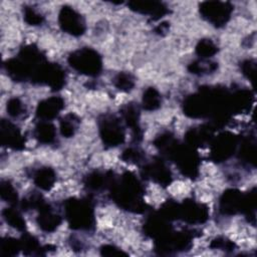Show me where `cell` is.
Masks as SVG:
<instances>
[{
    "label": "cell",
    "mask_w": 257,
    "mask_h": 257,
    "mask_svg": "<svg viewBox=\"0 0 257 257\" xmlns=\"http://www.w3.org/2000/svg\"><path fill=\"white\" fill-rule=\"evenodd\" d=\"M113 194L115 201L123 208L136 211L144 208L140 199V195L142 194L141 186L138 180L131 174H126L123 177L121 185L113 190Z\"/></svg>",
    "instance_id": "obj_1"
},
{
    "label": "cell",
    "mask_w": 257,
    "mask_h": 257,
    "mask_svg": "<svg viewBox=\"0 0 257 257\" xmlns=\"http://www.w3.org/2000/svg\"><path fill=\"white\" fill-rule=\"evenodd\" d=\"M66 217L73 228L88 229L92 226V210L87 202L71 200L66 203Z\"/></svg>",
    "instance_id": "obj_2"
},
{
    "label": "cell",
    "mask_w": 257,
    "mask_h": 257,
    "mask_svg": "<svg viewBox=\"0 0 257 257\" xmlns=\"http://www.w3.org/2000/svg\"><path fill=\"white\" fill-rule=\"evenodd\" d=\"M70 65L81 73L97 75L101 69V60L98 54L88 48L75 51L69 56Z\"/></svg>",
    "instance_id": "obj_3"
},
{
    "label": "cell",
    "mask_w": 257,
    "mask_h": 257,
    "mask_svg": "<svg viewBox=\"0 0 257 257\" xmlns=\"http://www.w3.org/2000/svg\"><path fill=\"white\" fill-rule=\"evenodd\" d=\"M200 11L208 21L219 26L225 24L229 19L232 12V6L227 2L210 1L202 3Z\"/></svg>",
    "instance_id": "obj_4"
},
{
    "label": "cell",
    "mask_w": 257,
    "mask_h": 257,
    "mask_svg": "<svg viewBox=\"0 0 257 257\" xmlns=\"http://www.w3.org/2000/svg\"><path fill=\"white\" fill-rule=\"evenodd\" d=\"M59 23L64 31L72 35H80L84 31V22L81 16L71 7H62L59 13Z\"/></svg>",
    "instance_id": "obj_5"
},
{
    "label": "cell",
    "mask_w": 257,
    "mask_h": 257,
    "mask_svg": "<svg viewBox=\"0 0 257 257\" xmlns=\"http://www.w3.org/2000/svg\"><path fill=\"white\" fill-rule=\"evenodd\" d=\"M100 135L103 142L109 146H117L122 143L124 134L119 121L113 117L105 118L100 125Z\"/></svg>",
    "instance_id": "obj_6"
},
{
    "label": "cell",
    "mask_w": 257,
    "mask_h": 257,
    "mask_svg": "<svg viewBox=\"0 0 257 257\" xmlns=\"http://www.w3.org/2000/svg\"><path fill=\"white\" fill-rule=\"evenodd\" d=\"M235 149V141L232 135L224 134L218 137L216 142L213 144L212 154L218 161L228 158Z\"/></svg>",
    "instance_id": "obj_7"
},
{
    "label": "cell",
    "mask_w": 257,
    "mask_h": 257,
    "mask_svg": "<svg viewBox=\"0 0 257 257\" xmlns=\"http://www.w3.org/2000/svg\"><path fill=\"white\" fill-rule=\"evenodd\" d=\"M179 216H182L184 220L186 219L191 223L202 222L207 218V210L202 205L190 201L179 207Z\"/></svg>",
    "instance_id": "obj_8"
},
{
    "label": "cell",
    "mask_w": 257,
    "mask_h": 257,
    "mask_svg": "<svg viewBox=\"0 0 257 257\" xmlns=\"http://www.w3.org/2000/svg\"><path fill=\"white\" fill-rule=\"evenodd\" d=\"M1 141L3 145L14 149H20L24 145V141L17 127L5 121H2L1 124Z\"/></svg>",
    "instance_id": "obj_9"
},
{
    "label": "cell",
    "mask_w": 257,
    "mask_h": 257,
    "mask_svg": "<svg viewBox=\"0 0 257 257\" xmlns=\"http://www.w3.org/2000/svg\"><path fill=\"white\" fill-rule=\"evenodd\" d=\"M245 207V198L242 197L241 193L230 190L227 191L222 199H221V208L224 213H235L238 210L243 209Z\"/></svg>",
    "instance_id": "obj_10"
},
{
    "label": "cell",
    "mask_w": 257,
    "mask_h": 257,
    "mask_svg": "<svg viewBox=\"0 0 257 257\" xmlns=\"http://www.w3.org/2000/svg\"><path fill=\"white\" fill-rule=\"evenodd\" d=\"M63 107V101L59 97H50L39 103L37 114L39 117L50 119L55 117Z\"/></svg>",
    "instance_id": "obj_11"
},
{
    "label": "cell",
    "mask_w": 257,
    "mask_h": 257,
    "mask_svg": "<svg viewBox=\"0 0 257 257\" xmlns=\"http://www.w3.org/2000/svg\"><path fill=\"white\" fill-rule=\"evenodd\" d=\"M130 7L137 12L158 17L167 12L166 7L162 3L156 1H134L130 3Z\"/></svg>",
    "instance_id": "obj_12"
},
{
    "label": "cell",
    "mask_w": 257,
    "mask_h": 257,
    "mask_svg": "<svg viewBox=\"0 0 257 257\" xmlns=\"http://www.w3.org/2000/svg\"><path fill=\"white\" fill-rule=\"evenodd\" d=\"M40 214L38 217L39 226L45 231L54 230L60 223V218L58 215L53 213L51 209L45 204H41L40 206Z\"/></svg>",
    "instance_id": "obj_13"
},
{
    "label": "cell",
    "mask_w": 257,
    "mask_h": 257,
    "mask_svg": "<svg viewBox=\"0 0 257 257\" xmlns=\"http://www.w3.org/2000/svg\"><path fill=\"white\" fill-rule=\"evenodd\" d=\"M149 175L158 183L167 185L170 183L171 174L170 171L161 163H156L148 169Z\"/></svg>",
    "instance_id": "obj_14"
},
{
    "label": "cell",
    "mask_w": 257,
    "mask_h": 257,
    "mask_svg": "<svg viewBox=\"0 0 257 257\" xmlns=\"http://www.w3.org/2000/svg\"><path fill=\"white\" fill-rule=\"evenodd\" d=\"M55 176L52 170L48 168L40 169L34 176L35 184L43 190H49L54 183Z\"/></svg>",
    "instance_id": "obj_15"
},
{
    "label": "cell",
    "mask_w": 257,
    "mask_h": 257,
    "mask_svg": "<svg viewBox=\"0 0 257 257\" xmlns=\"http://www.w3.org/2000/svg\"><path fill=\"white\" fill-rule=\"evenodd\" d=\"M160 102H161V97L156 89L149 88L146 90L143 97V103L146 109H150V110L155 109L159 107Z\"/></svg>",
    "instance_id": "obj_16"
},
{
    "label": "cell",
    "mask_w": 257,
    "mask_h": 257,
    "mask_svg": "<svg viewBox=\"0 0 257 257\" xmlns=\"http://www.w3.org/2000/svg\"><path fill=\"white\" fill-rule=\"evenodd\" d=\"M55 131L50 123H40L36 127V137L42 143H51L54 140Z\"/></svg>",
    "instance_id": "obj_17"
},
{
    "label": "cell",
    "mask_w": 257,
    "mask_h": 257,
    "mask_svg": "<svg viewBox=\"0 0 257 257\" xmlns=\"http://www.w3.org/2000/svg\"><path fill=\"white\" fill-rule=\"evenodd\" d=\"M4 218L6 219L7 223H9L10 226L18 229V230H23L25 228V221L21 217V215L13 210V209H6L3 212Z\"/></svg>",
    "instance_id": "obj_18"
},
{
    "label": "cell",
    "mask_w": 257,
    "mask_h": 257,
    "mask_svg": "<svg viewBox=\"0 0 257 257\" xmlns=\"http://www.w3.org/2000/svg\"><path fill=\"white\" fill-rule=\"evenodd\" d=\"M216 46L210 40H202L197 46V53L202 57H209L216 52Z\"/></svg>",
    "instance_id": "obj_19"
},
{
    "label": "cell",
    "mask_w": 257,
    "mask_h": 257,
    "mask_svg": "<svg viewBox=\"0 0 257 257\" xmlns=\"http://www.w3.org/2000/svg\"><path fill=\"white\" fill-rule=\"evenodd\" d=\"M1 197H2V199L7 200L10 203H13V202H15L17 200V194H16L14 188L8 182L7 183L2 182V185H1Z\"/></svg>",
    "instance_id": "obj_20"
},
{
    "label": "cell",
    "mask_w": 257,
    "mask_h": 257,
    "mask_svg": "<svg viewBox=\"0 0 257 257\" xmlns=\"http://www.w3.org/2000/svg\"><path fill=\"white\" fill-rule=\"evenodd\" d=\"M75 130V121L72 115H68L61 121V133L65 137H71Z\"/></svg>",
    "instance_id": "obj_21"
},
{
    "label": "cell",
    "mask_w": 257,
    "mask_h": 257,
    "mask_svg": "<svg viewBox=\"0 0 257 257\" xmlns=\"http://www.w3.org/2000/svg\"><path fill=\"white\" fill-rule=\"evenodd\" d=\"M115 85L122 90H130L134 86L133 78L128 74H119L115 79Z\"/></svg>",
    "instance_id": "obj_22"
},
{
    "label": "cell",
    "mask_w": 257,
    "mask_h": 257,
    "mask_svg": "<svg viewBox=\"0 0 257 257\" xmlns=\"http://www.w3.org/2000/svg\"><path fill=\"white\" fill-rule=\"evenodd\" d=\"M7 110L12 116H19L23 111L22 102L17 98H12L7 103Z\"/></svg>",
    "instance_id": "obj_23"
},
{
    "label": "cell",
    "mask_w": 257,
    "mask_h": 257,
    "mask_svg": "<svg viewBox=\"0 0 257 257\" xmlns=\"http://www.w3.org/2000/svg\"><path fill=\"white\" fill-rule=\"evenodd\" d=\"M24 17L26 22H28L31 25H37L42 22V16L34 11L32 8H26L24 12Z\"/></svg>",
    "instance_id": "obj_24"
},
{
    "label": "cell",
    "mask_w": 257,
    "mask_h": 257,
    "mask_svg": "<svg viewBox=\"0 0 257 257\" xmlns=\"http://www.w3.org/2000/svg\"><path fill=\"white\" fill-rule=\"evenodd\" d=\"M243 71L245 74H247L248 77L250 74H252V76H253L255 74V64L251 63V61H246L243 64Z\"/></svg>",
    "instance_id": "obj_25"
}]
</instances>
